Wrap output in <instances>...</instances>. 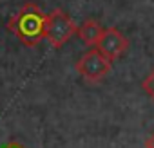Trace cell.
I'll use <instances>...</instances> for the list:
<instances>
[{"instance_id": "obj_1", "label": "cell", "mask_w": 154, "mask_h": 148, "mask_svg": "<svg viewBox=\"0 0 154 148\" xmlns=\"http://www.w3.org/2000/svg\"><path fill=\"white\" fill-rule=\"evenodd\" d=\"M44 11L35 2H26L8 22V31L13 33L26 47H36L45 38Z\"/></svg>"}, {"instance_id": "obj_2", "label": "cell", "mask_w": 154, "mask_h": 148, "mask_svg": "<svg viewBox=\"0 0 154 148\" xmlns=\"http://www.w3.org/2000/svg\"><path fill=\"white\" fill-rule=\"evenodd\" d=\"M76 34V24L72 18L62 11L53 9L45 18V40L54 49H62L72 36Z\"/></svg>"}, {"instance_id": "obj_3", "label": "cell", "mask_w": 154, "mask_h": 148, "mask_svg": "<svg viewBox=\"0 0 154 148\" xmlns=\"http://www.w3.org/2000/svg\"><path fill=\"white\" fill-rule=\"evenodd\" d=\"M74 69L85 81L96 83V81H102L111 72L112 61L107 56H103L96 47H93L91 51H87L78 61H76Z\"/></svg>"}, {"instance_id": "obj_4", "label": "cell", "mask_w": 154, "mask_h": 148, "mask_svg": "<svg viewBox=\"0 0 154 148\" xmlns=\"http://www.w3.org/2000/svg\"><path fill=\"white\" fill-rule=\"evenodd\" d=\"M96 49L103 56H107L111 61H114L125 54V51L129 49V40L116 27H107V29H103V34H102L100 42L96 43Z\"/></svg>"}, {"instance_id": "obj_5", "label": "cell", "mask_w": 154, "mask_h": 148, "mask_svg": "<svg viewBox=\"0 0 154 148\" xmlns=\"http://www.w3.org/2000/svg\"><path fill=\"white\" fill-rule=\"evenodd\" d=\"M102 34H103V27L93 18L85 20L80 27H76V36H78L85 45H91V47H96Z\"/></svg>"}, {"instance_id": "obj_6", "label": "cell", "mask_w": 154, "mask_h": 148, "mask_svg": "<svg viewBox=\"0 0 154 148\" xmlns=\"http://www.w3.org/2000/svg\"><path fill=\"white\" fill-rule=\"evenodd\" d=\"M141 89H143V92L154 101V69L145 76V80L141 81Z\"/></svg>"}, {"instance_id": "obj_7", "label": "cell", "mask_w": 154, "mask_h": 148, "mask_svg": "<svg viewBox=\"0 0 154 148\" xmlns=\"http://www.w3.org/2000/svg\"><path fill=\"white\" fill-rule=\"evenodd\" d=\"M4 148H26V146H24L22 143H18V141H9Z\"/></svg>"}, {"instance_id": "obj_8", "label": "cell", "mask_w": 154, "mask_h": 148, "mask_svg": "<svg viewBox=\"0 0 154 148\" xmlns=\"http://www.w3.org/2000/svg\"><path fill=\"white\" fill-rule=\"evenodd\" d=\"M145 148H154V134L147 139V143H145Z\"/></svg>"}]
</instances>
